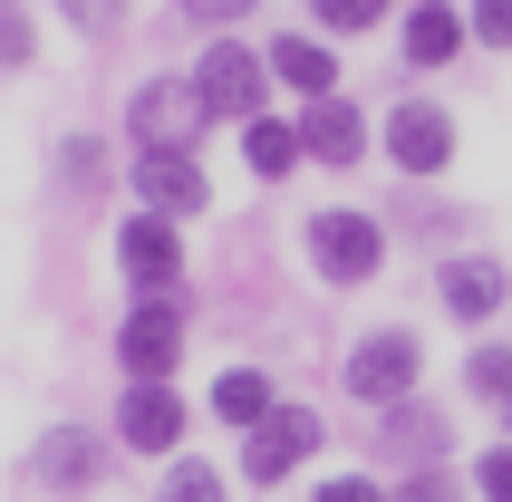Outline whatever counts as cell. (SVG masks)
<instances>
[{
    "mask_svg": "<svg viewBox=\"0 0 512 502\" xmlns=\"http://www.w3.org/2000/svg\"><path fill=\"white\" fill-rule=\"evenodd\" d=\"M310 271L329 280V290H368L377 261H387V223L377 213H358V203H329V213H310Z\"/></svg>",
    "mask_w": 512,
    "mask_h": 502,
    "instance_id": "6da1fadb",
    "label": "cell"
},
{
    "mask_svg": "<svg viewBox=\"0 0 512 502\" xmlns=\"http://www.w3.org/2000/svg\"><path fill=\"white\" fill-rule=\"evenodd\" d=\"M126 136H136V155H194L213 136V107L194 97V78H145L126 97Z\"/></svg>",
    "mask_w": 512,
    "mask_h": 502,
    "instance_id": "7a4b0ae2",
    "label": "cell"
},
{
    "mask_svg": "<svg viewBox=\"0 0 512 502\" xmlns=\"http://www.w3.org/2000/svg\"><path fill=\"white\" fill-rule=\"evenodd\" d=\"M416 377H426V338L416 329H368L348 348V367H339V387L358 396V406H406Z\"/></svg>",
    "mask_w": 512,
    "mask_h": 502,
    "instance_id": "3957f363",
    "label": "cell"
},
{
    "mask_svg": "<svg viewBox=\"0 0 512 502\" xmlns=\"http://www.w3.org/2000/svg\"><path fill=\"white\" fill-rule=\"evenodd\" d=\"M184 78H194V97L213 107V126H252L261 97H271V58L242 49V39H213V49H203Z\"/></svg>",
    "mask_w": 512,
    "mask_h": 502,
    "instance_id": "277c9868",
    "label": "cell"
},
{
    "mask_svg": "<svg viewBox=\"0 0 512 502\" xmlns=\"http://www.w3.org/2000/svg\"><path fill=\"white\" fill-rule=\"evenodd\" d=\"M116 367H126V387H174V367H184V300H136L116 319Z\"/></svg>",
    "mask_w": 512,
    "mask_h": 502,
    "instance_id": "5b68a950",
    "label": "cell"
},
{
    "mask_svg": "<svg viewBox=\"0 0 512 502\" xmlns=\"http://www.w3.org/2000/svg\"><path fill=\"white\" fill-rule=\"evenodd\" d=\"M116 261L136 280V300H184V223L126 213V223H116Z\"/></svg>",
    "mask_w": 512,
    "mask_h": 502,
    "instance_id": "8992f818",
    "label": "cell"
},
{
    "mask_svg": "<svg viewBox=\"0 0 512 502\" xmlns=\"http://www.w3.org/2000/svg\"><path fill=\"white\" fill-rule=\"evenodd\" d=\"M319 445H329L319 406H290V396H281V406H271V416L252 425V445H242V474H252L261 493H271V483H290V474H300V464H310Z\"/></svg>",
    "mask_w": 512,
    "mask_h": 502,
    "instance_id": "52a82bcc",
    "label": "cell"
},
{
    "mask_svg": "<svg viewBox=\"0 0 512 502\" xmlns=\"http://www.w3.org/2000/svg\"><path fill=\"white\" fill-rule=\"evenodd\" d=\"M377 145H387V165H397L406 184H426V174L455 165V116L435 107V97H406V107L387 116V136H377Z\"/></svg>",
    "mask_w": 512,
    "mask_h": 502,
    "instance_id": "ba28073f",
    "label": "cell"
},
{
    "mask_svg": "<svg viewBox=\"0 0 512 502\" xmlns=\"http://www.w3.org/2000/svg\"><path fill=\"white\" fill-rule=\"evenodd\" d=\"M435 300H445V319L484 329V319H503V300H512V271L493 261V251H445V261H435Z\"/></svg>",
    "mask_w": 512,
    "mask_h": 502,
    "instance_id": "9c48e42d",
    "label": "cell"
},
{
    "mask_svg": "<svg viewBox=\"0 0 512 502\" xmlns=\"http://www.w3.org/2000/svg\"><path fill=\"white\" fill-rule=\"evenodd\" d=\"M116 454H126V445L87 435V425H49V435H39V454H29V474L49 483V493H97Z\"/></svg>",
    "mask_w": 512,
    "mask_h": 502,
    "instance_id": "30bf717a",
    "label": "cell"
},
{
    "mask_svg": "<svg viewBox=\"0 0 512 502\" xmlns=\"http://www.w3.org/2000/svg\"><path fill=\"white\" fill-rule=\"evenodd\" d=\"M184 435H194V406L174 387H126L116 396V445L126 454H174Z\"/></svg>",
    "mask_w": 512,
    "mask_h": 502,
    "instance_id": "8fae6325",
    "label": "cell"
},
{
    "mask_svg": "<svg viewBox=\"0 0 512 502\" xmlns=\"http://www.w3.org/2000/svg\"><path fill=\"white\" fill-rule=\"evenodd\" d=\"M136 213H165V223H184V213H213V184H203L194 155H136Z\"/></svg>",
    "mask_w": 512,
    "mask_h": 502,
    "instance_id": "7c38bea8",
    "label": "cell"
},
{
    "mask_svg": "<svg viewBox=\"0 0 512 502\" xmlns=\"http://www.w3.org/2000/svg\"><path fill=\"white\" fill-rule=\"evenodd\" d=\"M445 445H455V425H445V406H426V396H406V406H377V454L387 464H445Z\"/></svg>",
    "mask_w": 512,
    "mask_h": 502,
    "instance_id": "4fadbf2b",
    "label": "cell"
},
{
    "mask_svg": "<svg viewBox=\"0 0 512 502\" xmlns=\"http://www.w3.org/2000/svg\"><path fill=\"white\" fill-rule=\"evenodd\" d=\"M261 58H271V78H281L290 97H310V107H319V97H339V58H329L319 29H281Z\"/></svg>",
    "mask_w": 512,
    "mask_h": 502,
    "instance_id": "5bb4252c",
    "label": "cell"
},
{
    "mask_svg": "<svg viewBox=\"0 0 512 502\" xmlns=\"http://www.w3.org/2000/svg\"><path fill=\"white\" fill-rule=\"evenodd\" d=\"M464 39H474V20H464L455 0H416V10L397 20L406 68H445V58H464Z\"/></svg>",
    "mask_w": 512,
    "mask_h": 502,
    "instance_id": "9a60e30c",
    "label": "cell"
},
{
    "mask_svg": "<svg viewBox=\"0 0 512 502\" xmlns=\"http://www.w3.org/2000/svg\"><path fill=\"white\" fill-rule=\"evenodd\" d=\"M300 145H310V165H358L377 136H368V116H358V97H319L300 116Z\"/></svg>",
    "mask_w": 512,
    "mask_h": 502,
    "instance_id": "2e32d148",
    "label": "cell"
},
{
    "mask_svg": "<svg viewBox=\"0 0 512 502\" xmlns=\"http://www.w3.org/2000/svg\"><path fill=\"white\" fill-rule=\"evenodd\" d=\"M242 155H252V174H261V184L300 174V165H310V145H300V116H271V107H261L252 126H242Z\"/></svg>",
    "mask_w": 512,
    "mask_h": 502,
    "instance_id": "e0dca14e",
    "label": "cell"
},
{
    "mask_svg": "<svg viewBox=\"0 0 512 502\" xmlns=\"http://www.w3.org/2000/svg\"><path fill=\"white\" fill-rule=\"evenodd\" d=\"M271 406H281V396H271V367H223V377H213V425H242V435H252Z\"/></svg>",
    "mask_w": 512,
    "mask_h": 502,
    "instance_id": "ac0fdd59",
    "label": "cell"
},
{
    "mask_svg": "<svg viewBox=\"0 0 512 502\" xmlns=\"http://www.w3.org/2000/svg\"><path fill=\"white\" fill-rule=\"evenodd\" d=\"M397 223L416 232V242H455V232L474 223V203H445V194H406V203H397Z\"/></svg>",
    "mask_w": 512,
    "mask_h": 502,
    "instance_id": "d6986e66",
    "label": "cell"
},
{
    "mask_svg": "<svg viewBox=\"0 0 512 502\" xmlns=\"http://www.w3.org/2000/svg\"><path fill=\"white\" fill-rule=\"evenodd\" d=\"M464 387L484 396V406H512V338H484V348L464 358Z\"/></svg>",
    "mask_w": 512,
    "mask_h": 502,
    "instance_id": "ffe728a7",
    "label": "cell"
},
{
    "mask_svg": "<svg viewBox=\"0 0 512 502\" xmlns=\"http://www.w3.org/2000/svg\"><path fill=\"white\" fill-rule=\"evenodd\" d=\"M155 502H232V483H223V474H213V464L194 454V464H165V483H155Z\"/></svg>",
    "mask_w": 512,
    "mask_h": 502,
    "instance_id": "44dd1931",
    "label": "cell"
},
{
    "mask_svg": "<svg viewBox=\"0 0 512 502\" xmlns=\"http://www.w3.org/2000/svg\"><path fill=\"white\" fill-rule=\"evenodd\" d=\"M387 10H397V0H310V20L329 29V39H358V29H377Z\"/></svg>",
    "mask_w": 512,
    "mask_h": 502,
    "instance_id": "7402d4cb",
    "label": "cell"
},
{
    "mask_svg": "<svg viewBox=\"0 0 512 502\" xmlns=\"http://www.w3.org/2000/svg\"><path fill=\"white\" fill-rule=\"evenodd\" d=\"M39 58V20H29V0H0V68H29Z\"/></svg>",
    "mask_w": 512,
    "mask_h": 502,
    "instance_id": "603a6c76",
    "label": "cell"
},
{
    "mask_svg": "<svg viewBox=\"0 0 512 502\" xmlns=\"http://www.w3.org/2000/svg\"><path fill=\"white\" fill-rule=\"evenodd\" d=\"M397 502H464V483L445 474V464H416V474L397 483Z\"/></svg>",
    "mask_w": 512,
    "mask_h": 502,
    "instance_id": "cb8c5ba5",
    "label": "cell"
},
{
    "mask_svg": "<svg viewBox=\"0 0 512 502\" xmlns=\"http://www.w3.org/2000/svg\"><path fill=\"white\" fill-rule=\"evenodd\" d=\"M58 165H68V184H78V194H97V184H107V155H97V136H68V155H58Z\"/></svg>",
    "mask_w": 512,
    "mask_h": 502,
    "instance_id": "d4e9b609",
    "label": "cell"
},
{
    "mask_svg": "<svg viewBox=\"0 0 512 502\" xmlns=\"http://www.w3.org/2000/svg\"><path fill=\"white\" fill-rule=\"evenodd\" d=\"M464 20H474V39H484V49H503V58H512V0H474Z\"/></svg>",
    "mask_w": 512,
    "mask_h": 502,
    "instance_id": "484cf974",
    "label": "cell"
},
{
    "mask_svg": "<svg viewBox=\"0 0 512 502\" xmlns=\"http://www.w3.org/2000/svg\"><path fill=\"white\" fill-rule=\"evenodd\" d=\"M474 493H484V502H512V445H484V464H474Z\"/></svg>",
    "mask_w": 512,
    "mask_h": 502,
    "instance_id": "4316f807",
    "label": "cell"
},
{
    "mask_svg": "<svg viewBox=\"0 0 512 502\" xmlns=\"http://www.w3.org/2000/svg\"><path fill=\"white\" fill-rule=\"evenodd\" d=\"M174 10H184V20H203V29H232V20H252L261 0H174Z\"/></svg>",
    "mask_w": 512,
    "mask_h": 502,
    "instance_id": "83f0119b",
    "label": "cell"
},
{
    "mask_svg": "<svg viewBox=\"0 0 512 502\" xmlns=\"http://www.w3.org/2000/svg\"><path fill=\"white\" fill-rule=\"evenodd\" d=\"M58 10H68V20H78L87 39H107V29L126 20V0H58Z\"/></svg>",
    "mask_w": 512,
    "mask_h": 502,
    "instance_id": "f1b7e54d",
    "label": "cell"
},
{
    "mask_svg": "<svg viewBox=\"0 0 512 502\" xmlns=\"http://www.w3.org/2000/svg\"><path fill=\"white\" fill-rule=\"evenodd\" d=\"M319 502H397V493L368 483V474H329V483H319Z\"/></svg>",
    "mask_w": 512,
    "mask_h": 502,
    "instance_id": "f546056e",
    "label": "cell"
},
{
    "mask_svg": "<svg viewBox=\"0 0 512 502\" xmlns=\"http://www.w3.org/2000/svg\"><path fill=\"white\" fill-rule=\"evenodd\" d=\"M503 445H512V406H503Z\"/></svg>",
    "mask_w": 512,
    "mask_h": 502,
    "instance_id": "4dcf8cb0",
    "label": "cell"
}]
</instances>
